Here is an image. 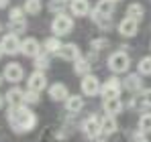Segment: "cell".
I'll list each match as a JSON object with an SVG mask.
<instances>
[{"label": "cell", "instance_id": "cell-1", "mask_svg": "<svg viewBox=\"0 0 151 142\" xmlns=\"http://www.w3.org/2000/svg\"><path fill=\"white\" fill-rule=\"evenodd\" d=\"M6 120H8L10 128H12L14 132H19V134H21V132H29V130H33L35 124H37V116L27 108L25 104L10 106L8 112H6Z\"/></svg>", "mask_w": 151, "mask_h": 142}, {"label": "cell", "instance_id": "cell-2", "mask_svg": "<svg viewBox=\"0 0 151 142\" xmlns=\"http://www.w3.org/2000/svg\"><path fill=\"white\" fill-rule=\"evenodd\" d=\"M131 67V59L125 51H114L110 57H108V69L112 73H125Z\"/></svg>", "mask_w": 151, "mask_h": 142}, {"label": "cell", "instance_id": "cell-3", "mask_svg": "<svg viewBox=\"0 0 151 142\" xmlns=\"http://www.w3.org/2000/svg\"><path fill=\"white\" fill-rule=\"evenodd\" d=\"M72 28H74V21H72V16H68L65 12L55 14V18H53V23H51V31H53L55 37H63V35H68Z\"/></svg>", "mask_w": 151, "mask_h": 142}, {"label": "cell", "instance_id": "cell-4", "mask_svg": "<svg viewBox=\"0 0 151 142\" xmlns=\"http://www.w3.org/2000/svg\"><path fill=\"white\" fill-rule=\"evenodd\" d=\"M121 92H123V81L116 79V77H110L106 83L100 85V95L102 99H110V97H121Z\"/></svg>", "mask_w": 151, "mask_h": 142}, {"label": "cell", "instance_id": "cell-5", "mask_svg": "<svg viewBox=\"0 0 151 142\" xmlns=\"http://www.w3.org/2000/svg\"><path fill=\"white\" fill-rule=\"evenodd\" d=\"M82 92L84 95H88V97H94V95L100 94V79L96 77V75H92V73H86L84 77H82Z\"/></svg>", "mask_w": 151, "mask_h": 142}, {"label": "cell", "instance_id": "cell-6", "mask_svg": "<svg viewBox=\"0 0 151 142\" xmlns=\"http://www.w3.org/2000/svg\"><path fill=\"white\" fill-rule=\"evenodd\" d=\"M0 47H2V51H4L6 55H17V53H21V39H19V35H17V33L4 35L2 41H0Z\"/></svg>", "mask_w": 151, "mask_h": 142}, {"label": "cell", "instance_id": "cell-7", "mask_svg": "<svg viewBox=\"0 0 151 142\" xmlns=\"http://www.w3.org/2000/svg\"><path fill=\"white\" fill-rule=\"evenodd\" d=\"M100 120L98 116H90V118L84 120V124H82V130H84V134H86V138H90V140H96L98 136H102L100 134Z\"/></svg>", "mask_w": 151, "mask_h": 142}, {"label": "cell", "instance_id": "cell-8", "mask_svg": "<svg viewBox=\"0 0 151 142\" xmlns=\"http://www.w3.org/2000/svg\"><path fill=\"white\" fill-rule=\"evenodd\" d=\"M47 87V77H45V73L43 71H33L31 75H29V81H27V89H33V92H43Z\"/></svg>", "mask_w": 151, "mask_h": 142}, {"label": "cell", "instance_id": "cell-9", "mask_svg": "<svg viewBox=\"0 0 151 142\" xmlns=\"http://www.w3.org/2000/svg\"><path fill=\"white\" fill-rule=\"evenodd\" d=\"M2 77H4L6 81H10V83H19V81L25 77L23 65H21V63H8V65L4 67V73H2Z\"/></svg>", "mask_w": 151, "mask_h": 142}, {"label": "cell", "instance_id": "cell-10", "mask_svg": "<svg viewBox=\"0 0 151 142\" xmlns=\"http://www.w3.org/2000/svg\"><path fill=\"white\" fill-rule=\"evenodd\" d=\"M55 55L61 57L63 61H76V59H80V47L76 43H63Z\"/></svg>", "mask_w": 151, "mask_h": 142}, {"label": "cell", "instance_id": "cell-11", "mask_svg": "<svg viewBox=\"0 0 151 142\" xmlns=\"http://www.w3.org/2000/svg\"><path fill=\"white\" fill-rule=\"evenodd\" d=\"M123 87L131 94H139L143 92V79H141V73H131L127 75L125 81H123Z\"/></svg>", "mask_w": 151, "mask_h": 142}, {"label": "cell", "instance_id": "cell-12", "mask_svg": "<svg viewBox=\"0 0 151 142\" xmlns=\"http://www.w3.org/2000/svg\"><path fill=\"white\" fill-rule=\"evenodd\" d=\"M21 53H23L25 57H35V55H39V53H41V45H39V41L33 39V37H29V39H25V41H21Z\"/></svg>", "mask_w": 151, "mask_h": 142}, {"label": "cell", "instance_id": "cell-13", "mask_svg": "<svg viewBox=\"0 0 151 142\" xmlns=\"http://www.w3.org/2000/svg\"><path fill=\"white\" fill-rule=\"evenodd\" d=\"M137 28H139V21L129 18V16L119 23V33H121L123 37H135V35H137Z\"/></svg>", "mask_w": 151, "mask_h": 142}, {"label": "cell", "instance_id": "cell-14", "mask_svg": "<svg viewBox=\"0 0 151 142\" xmlns=\"http://www.w3.org/2000/svg\"><path fill=\"white\" fill-rule=\"evenodd\" d=\"M102 108H104L106 116H119V114L123 112V102H121V97L102 99Z\"/></svg>", "mask_w": 151, "mask_h": 142}, {"label": "cell", "instance_id": "cell-15", "mask_svg": "<svg viewBox=\"0 0 151 142\" xmlns=\"http://www.w3.org/2000/svg\"><path fill=\"white\" fill-rule=\"evenodd\" d=\"M116 130H119V124H116L114 116H104L100 120V134L102 136H112Z\"/></svg>", "mask_w": 151, "mask_h": 142}, {"label": "cell", "instance_id": "cell-16", "mask_svg": "<svg viewBox=\"0 0 151 142\" xmlns=\"http://www.w3.org/2000/svg\"><path fill=\"white\" fill-rule=\"evenodd\" d=\"M68 95H70V92H68V87L63 85V83H53L49 87V97L51 99H55V102H65L68 99Z\"/></svg>", "mask_w": 151, "mask_h": 142}, {"label": "cell", "instance_id": "cell-17", "mask_svg": "<svg viewBox=\"0 0 151 142\" xmlns=\"http://www.w3.org/2000/svg\"><path fill=\"white\" fill-rule=\"evenodd\" d=\"M70 10H72L74 16H86L90 12V2L88 0H72Z\"/></svg>", "mask_w": 151, "mask_h": 142}, {"label": "cell", "instance_id": "cell-18", "mask_svg": "<svg viewBox=\"0 0 151 142\" xmlns=\"http://www.w3.org/2000/svg\"><path fill=\"white\" fill-rule=\"evenodd\" d=\"M65 108H68V112H72V114L82 112V110H84V97H82V95H68Z\"/></svg>", "mask_w": 151, "mask_h": 142}, {"label": "cell", "instance_id": "cell-19", "mask_svg": "<svg viewBox=\"0 0 151 142\" xmlns=\"http://www.w3.org/2000/svg\"><path fill=\"white\" fill-rule=\"evenodd\" d=\"M23 99H25V92L19 89V87H12V89L6 92V102H8V106H19V104H23Z\"/></svg>", "mask_w": 151, "mask_h": 142}, {"label": "cell", "instance_id": "cell-20", "mask_svg": "<svg viewBox=\"0 0 151 142\" xmlns=\"http://www.w3.org/2000/svg\"><path fill=\"white\" fill-rule=\"evenodd\" d=\"M114 4H116V2H112V0H98L94 10H96L98 14H102V16H110V14L114 12Z\"/></svg>", "mask_w": 151, "mask_h": 142}, {"label": "cell", "instance_id": "cell-21", "mask_svg": "<svg viewBox=\"0 0 151 142\" xmlns=\"http://www.w3.org/2000/svg\"><path fill=\"white\" fill-rule=\"evenodd\" d=\"M143 14H145V8H143V4H139V2H133V4H129V6H127V16H129V18H135V21H139Z\"/></svg>", "mask_w": 151, "mask_h": 142}, {"label": "cell", "instance_id": "cell-22", "mask_svg": "<svg viewBox=\"0 0 151 142\" xmlns=\"http://www.w3.org/2000/svg\"><path fill=\"white\" fill-rule=\"evenodd\" d=\"M74 73L76 75H86V73H90V59H76L74 61Z\"/></svg>", "mask_w": 151, "mask_h": 142}, {"label": "cell", "instance_id": "cell-23", "mask_svg": "<svg viewBox=\"0 0 151 142\" xmlns=\"http://www.w3.org/2000/svg\"><path fill=\"white\" fill-rule=\"evenodd\" d=\"M92 21L100 26V31H110V28H112V21H110L108 16H102V14H98L96 10H92Z\"/></svg>", "mask_w": 151, "mask_h": 142}, {"label": "cell", "instance_id": "cell-24", "mask_svg": "<svg viewBox=\"0 0 151 142\" xmlns=\"http://www.w3.org/2000/svg\"><path fill=\"white\" fill-rule=\"evenodd\" d=\"M33 61H35V67L39 71H43V69H47L49 67V53H39V55H35L33 57Z\"/></svg>", "mask_w": 151, "mask_h": 142}, {"label": "cell", "instance_id": "cell-25", "mask_svg": "<svg viewBox=\"0 0 151 142\" xmlns=\"http://www.w3.org/2000/svg\"><path fill=\"white\" fill-rule=\"evenodd\" d=\"M41 6H43V2L41 0H25V12L27 14H39L41 12Z\"/></svg>", "mask_w": 151, "mask_h": 142}, {"label": "cell", "instance_id": "cell-26", "mask_svg": "<svg viewBox=\"0 0 151 142\" xmlns=\"http://www.w3.org/2000/svg\"><path fill=\"white\" fill-rule=\"evenodd\" d=\"M61 47V43H59V37H49L45 43H43V49H45V53H57Z\"/></svg>", "mask_w": 151, "mask_h": 142}, {"label": "cell", "instance_id": "cell-27", "mask_svg": "<svg viewBox=\"0 0 151 142\" xmlns=\"http://www.w3.org/2000/svg\"><path fill=\"white\" fill-rule=\"evenodd\" d=\"M137 73L141 75H151V57H141L137 63Z\"/></svg>", "mask_w": 151, "mask_h": 142}, {"label": "cell", "instance_id": "cell-28", "mask_svg": "<svg viewBox=\"0 0 151 142\" xmlns=\"http://www.w3.org/2000/svg\"><path fill=\"white\" fill-rule=\"evenodd\" d=\"M139 130L145 132V134H149V132H151V112L141 114V118H139Z\"/></svg>", "mask_w": 151, "mask_h": 142}, {"label": "cell", "instance_id": "cell-29", "mask_svg": "<svg viewBox=\"0 0 151 142\" xmlns=\"http://www.w3.org/2000/svg\"><path fill=\"white\" fill-rule=\"evenodd\" d=\"M10 24V33H17V35H21V33H25L27 31V18H23V21H12Z\"/></svg>", "mask_w": 151, "mask_h": 142}, {"label": "cell", "instance_id": "cell-30", "mask_svg": "<svg viewBox=\"0 0 151 142\" xmlns=\"http://www.w3.org/2000/svg\"><path fill=\"white\" fill-rule=\"evenodd\" d=\"M37 102H39V92L27 89V92H25V99H23V104H27V106H33V104H37Z\"/></svg>", "mask_w": 151, "mask_h": 142}, {"label": "cell", "instance_id": "cell-31", "mask_svg": "<svg viewBox=\"0 0 151 142\" xmlns=\"http://www.w3.org/2000/svg\"><path fill=\"white\" fill-rule=\"evenodd\" d=\"M49 10L53 12V14L63 12V10H65V2H63V0H51L49 2Z\"/></svg>", "mask_w": 151, "mask_h": 142}, {"label": "cell", "instance_id": "cell-32", "mask_svg": "<svg viewBox=\"0 0 151 142\" xmlns=\"http://www.w3.org/2000/svg\"><path fill=\"white\" fill-rule=\"evenodd\" d=\"M23 18H25V8H10L8 23H12V21H23Z\"/></svg>", "mask_w": 151, "mask_h": 142}, {"label": "cell", "instance_id": "cell-33", "mask_svg": "<svg viewBox=\"0 0 151 142\" xmlns=\"http://www.w3.org/2000/svg\"><path fill=\"white\" fill-rule=\"evenodd\" d=\"M90 47H92V51H96V53H98L102 47H108V41H106V39H98V41H92V43H90Z\"/></svg>", "mask_w": 151, "mask_h": 142}, {"label": "cell", "instance_id": "cell-34", "mask_svg": "<svg viewBox=\"0 0 151 142\" xmlns=\"http://www.w3.org/2000/svg\"><path fill=\"white\" fill-rule=\"evenodd\" d=\"M141 104L147 106V108H151V89H143V94H141Z\"/></svg>", "mask_w": 151, "mask_h": 142}, {"label": "cell", "instance_id": "cell-35", "mask_svg": "<svg viewBox=\"0 0 151 142\" xmlns=\"http://www.w3.org/2000/svg\"><path fill=\"white\" fill-rule=\"evenodd\" d=\"M6 4H8V0H0V8H6Z\"/></svg>", "mask_w": 151, "mask_h": 142}, {"label": "cell", "instance_id": "cell-36", "mask_svg": "<svg viewBox=\"0 0 151 142\" xmlns=\"http://www.w3.org/2000/svg\"><path fill=\"white\" fill-rule=\"evenodd\" d=\"M135 142H149V140H145V136H139V138H135Z\"/></svg>", "mask_w": 151, "mask_h": 142}, {"label": "cell", "instance_id": "cell-37", "mask_svg": "<svg viewBox=\"0 0 151 142\" xmlns=\"http://www.w3.org/2000/svg\"><path fill=\"white\" fill-rule=\"evenodd\" d=\"M2 102H4V97H2V95H0V108H2Z\"/></svg>", "mask_w": 151, "mask_h": 142}, {"label": "cell", "instance_id": "cell-38", "mask_svg": "<svg viewBox=\"0 0 151 142\" xmlns=\"http://www.w3.org/2000/svg\"><path fill=\"white\" fill-rule=\"evenodd\" d=\"M2 55H4V51H2V47H0V57H2Z\"/></svg>", "mask_w": 151, "mask_h": 142}, {"label": "cell", "instance_id": "cell-39", "mask_svg": "<svg viewBox=\"0 0 151 142\" xmlns=\"http://www.w3.org/2000/svg\"><path fill=\"white\" fill-rule=\"evenodd\" d=\"M96 142H106V140H96Z\"/></svg>", "mask_w": 151, "mask_h": 142}, {"label": "cell", "instance_id": "cell-40", "mask_svg": "<svg viewBox=\"0 0 151 142\" xmlns=\"http://www.w3.org/2000/svg\"><path fill=\"white\" fill-rule=\"evenodd\" d=\"M112 2H121V0H112Z\"/></svg>", "mask_w": 151, "mask_h": 142}, {"label": "cell", "instance_id": "cell-41", "mask_svg": "<svg viewBox=\"0 0 151 142\" xmlns=\"http://www.w3.org/2000/svg\"><path fill=\"white\" fill-rule=\"evenodd\" d=\"M63 2H72V0H63Z\"/></svg>", "mask_w": 151, "mask_h": 142}, {"label": "cell", "instance_id": "cell-42", "mask_svg": "<svg viewBox=\"0 0 151 142\" xmlns=\"http://www.w3.org/2000/svg\"><path fill=\"white\" fill-rule=\"evenodd\" d=\"M0 83H2V75H0Z\"/></svg>", "mask_w": 151, "mask_h": 142}, {"label": "cell", "instance_id": "cell-43", "mask_svg": "<svg viewBox=\"0 0 151 142\" xmlns=\"http://www.w3.org/2000/svg\"><path fill=\"white\" fill-rule=\"evenodd\" d=\"M0 31H2V24H0Z\"/></svg>", "mask_w": 151, "mask_h": 142}]
</instances>
